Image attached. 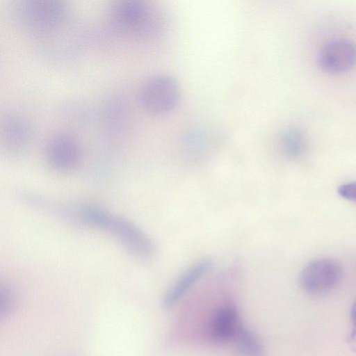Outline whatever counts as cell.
<instances>
[{"label": "cell", "instance_id": "cell-3", "mask_svg": "<svg viewBox=\"0 0 356 356\" xmlns=\"http://www.w3.org/2000/svg\"><path fill=\"white\" fill-rule=\"evenodd\" d=\"M17 13L24 26L40 36L58 33L69 19L67 6L58 1H22L17 6Z\"/></svg>", "mask_w": 356, "mask_h": 356}, {"label": "cell", "instance_id": "cell-11", "mask_svg": "<svg viewBox=\"0 0 356 356\" xmlns=\"http://www.w3.org/2000/svg\"><path fill=\"white\" fill-rule=\"evenodd\" d=\"M281 145L284 153L288 157L297 159L302 156L306 149V138L300 130L289 128L282 134Z\"/></svg>", "mask_w": 356, "mask_h": 356}, {"label": "cell", "instance_id": "cell-9", "mask_svg": "<svg viewBox=\"0 0 356 356\" xmlns=\"http://www.w3.org/2000/svg\"><path fill=\"white\" fill-rule=\"evenodd\" d=\"M30 136V125L25 118L16 113L5 115L1 123V138L8 150L21 152L28 144Z\"/></svg>", "mask_w": 356, "mask_h": 356}, {"label": "cell", "instance_id": "cell-7", "mask_svg": "<svg viewBox=\"0 0 356 356\" xmlns=\"http://www.w3.org/2000/svg\"><path fill=\"white\" fill-rule=\"evenodd\" d=\"M46 152L51 166L63 172L75 169L81 157V149L77 140L67 134L53 136L47 143Z\"/></svg>", "mask_w": 356, "mask_h": 356}, {"label": "cell", "instance_id": "cell-5", "mask_svg": "<svg viewBox=\"0 0 356 356\" xmlns=\"http://www.w3.org/2000/svg\"><path fill=\"white\" fill-rule=\"evenodd\" d=\"M343 274V268L338 261L331 258H318L310 261L302 268L299 284L307 294L323 296L339 285Z\"/></svg>", "mask_w": 356, "mask_h": 356}, {"label": "cell", "instance_id": "cell-16", "mask_svg": "<svg viewBox=\"0 0 356 356\" xmlns=\"http://www.w3.org/2000/svg\"><path fill=\"white\" fill-rule=\"evenodd\" d=\"M350 318L355 329H356V300L353 303L351 306Z\"/></svg>", "mask_w": 356, "mask_h": 356}, {"label": "cell", "instance_id": "cell-8", "mask_svg": "<svg viewBox=\"0 0 356 356\" xmlns=\"http://www.w3.org/2000/svg\"><path fill=\"white\" fill-rule=\"evenodd\" d=\"M243 327L236 307L227 304L218 307L213 314L210 333L215 341L226 343L232 341Z\"/></svg>", "mask_w": 356, "mask_h": 356}, {"label": "cell", "instance_id": "cell-14", "mask_svg": "<svg viewBox=\"0 0 356 356\" xmlns=\"http://www.w3.org/2000/svg\"><path fill=\"white\" fill-rule=\"evenodd\" d=\"M337 192L341 197L356 203V181L344 183L340 185Z\"/></svg>", "mask_w": 356, "mask_h": 356}, {"label": "cell", "instance_id": "cell-15", "mask_svg": "<svg viewBox=\"0 0 356 356\" xmlns=\"http://www.w3.org/2000/svg\"><path fill=\"white\" fill-rule=\"evenodd\" d=\"M347 343L350 348L356 353V329L350 332L347 337Z\"/></svg>", "mask_w": 356, "mask_h": 356}, {"label": "cell", "instance_id": "cell-1", "mask_svg": "<svg viewBox=\"0 0 356 356\" xmlns=\"http://www.w3.org/2000/svg\"><path fill=\"white\" fill-rule=\"evenodd\" d=\"M81 225L106 231L131 254L147 259L155 253V245L148 235L133 222L95 206L81 205Z\"/></svg>", "mask_w": 356, "mask_h": 356}, {"label": "cell", "instance_id": "cell-13", "mask_svg": "<svg viewBox=\"0 0 356 356\" xmlns=\"http://www.w3.org/2000/svg\"><path fill=\"white\" fill-rule=\"evenodd\" d=\"M15 298V293L13 289L8 285H4L1 287L0 291V300H1V310L2 312H7L10 309Z\"/></svg>", "mask_w": 356, "mask_h": 356}, {"label": "cell", "instance_id": "cell-4", "mask_svg": "<svg viewBox=\"0 0 356 356\" xmlns=\"http://www.w3.org/2000/svg\"><path fill=\"white\" fill-rule=\"evenodd\" d=\"M180 97L178 84L170 76L156 74L147 79L140 86L138 97L140 105L154 114H165L173 111Z\"/></svg>", "mask_w": 356, "mask_h": 356}, {"label": "cell", "instance_id": "cell-6", "mask_svg": "<svg viewBox=\"0 0 356 356\" xmlns=\"http://www.w3.org/2000/svg\"><path fill=\"white\" fill-rule=\"evenodd\" d=\"M318 61L321 68L327 72H345L356 64V46L346 39L332 40L322 47Z\"/></svg>", "mask_w": 356, "mask_h": 356}, {"label": "cell", "instance_id": "cell-2", "mask_svg": "<svg viewBox=\"0 0 356 356\" xmlns=\"http://www.w3.org/2000/svg\"><path fill=\"white\" fill-rule=\"evenodd\" d=\"M108 15L111 24L119 31L136 37L154 36L162 27L160 15L144 1H115L110 6Z\"/></svg>", "mask_w": 356, "mask_h": 356}, {"label": "cell", "instance_id": "cell-12", "mask_svg": "<svg viewBox=\"0 0 356 356\" xmlns=\"http://www.w3.org/2000/svg\"><path fill=\"white\" fill-rule=\"evenodd\" d=\"M234 348L240 356H263V347L257 337L243 327L233 341Z\"/></svg>", "mask_w": 356, "mask_h": 356}, {"label": "cell", "instance_id": "cell-10", "mask_svg": "<svg viewBox=\"0 0 356 356\" xmlns=\"http://www.w3.org/2000/svg\"><path fill=\"white\" fill-rule=\"evenodd\" d=\"M213 261L209 258L202 259L188 267L174 282L163 299L164 307L174 305L203 275L209 271Z\"/></svg>", "mask_w": 356, "mask_h": 356}]
</instances>
